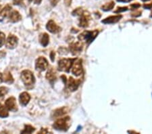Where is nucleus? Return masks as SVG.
<instances>
[{
	"mask_svg": "<svg viewBox=\"0 0 152 134\" xmlns=\"http://www.w3.org/2000/svg\"><path fill=\"white\" fill-rule=\"evenodd\" d=\"M122 18L121 15H116V16H109L107 18H105L102 22V23L104 24H114L118 22Z\"/></svg>",
	"mask_w": 152,
	"mask_h": 134,
	"instance_id": "nucleus-16",
	"label": "nucleus"
},
{
	"mask_svg": "<svg viewBox=\"0 0 152 134\" xmlns=\"http://www.w3.org/2000/svg\"><path fill=\"white\" fill-rule=\"evenodd\" d=\"M5 41H6V36L4 33L0 32V48L4 45Z\"/></svg>",
	"mask_w": 152,
	"mask_h": 134,
	"instance_id": "nucleus-25",
	"label": "nucleus"
},
{
	"mask_svg": "<svg viewBox=\"0 0 152 134\" xmlns=\"http://www.w3.org/2000/svg\"><path fill=\"white\" fill-rule=\"evenodd\" d=\"M12 10V7L10 5H7L4 8L1 10L0 12V21H2L5 18L9 15L10 12Z\"/></svg>",
	"mask_w": 152,
	"mask_h": 134,
	"instance_id": "nucleus-17",
	"label": "nucleus"
},
{
	"mask_svg": "<svg viewBox=\"0 0 152 134\" xmlns=\"http://www.w3.org/2000/svg\"><path fill=\"white\" fill-rule=\"evenodd\" d=\"M21 79L25 86H31L34 85L35 82V79L33 73L28 70H24L21 72Z\"/></svg>",
	"mask_w": 152,
	"mask_h": 134,
	"instance_id": "nucleus-3",
	"label": "nucleus"
},
{
	"mask_svg": "<svg viewBox=\"0 0 152 134\" xmlns=\"http://www.w3.org/2000/svg\"><path fill=\"white\" fill-rule=\"evenodd\" d=\"M91 19V16L89 12L87 11H83L82 14L80 15L79 26L81 27H87L89 26Z\"/></svg>",
	"mask_w": 152,
	"mask_h": 134,
	"instance_id": "nucleus-7",
	"label": "nucleus"
},
{
	"mask_svg": "<svg viewBox=\"0 0 152 134\" xmlns=\"http://www.w3.org/2000/svg\"><path fill=\"white\" fill-rule=\"evenodd\" d=\"M9 115L8 111L6 107L4 106L1 104H0V117L6 118Z\"/></svg>",
	"mask_w": 152,
	"mask_h": 134,
	"instance_id": "nucleus-21",
	"label": "nucleus"
},
{
	"mask_svg": "<svg viewBox=\"0 0 152 134\" xmlns=\"http://www.w3.org/2000/svg\"><path fill=\"white\" fill-rule=\"evenodd\" d=\"M8 89L6 87H0V100L4 98V96L8 94Z\"/></svg>",
	"mask_w": 152,
	"mask_h": 134,
	"instance_id": "nucleus-24",
	"label": "nucleus"
},
{
	"mask_svg": "<svg viewBox=\"0 0 152 134\" xmlns=\"http://www.w3.org/2000/svg\"><path fill=\"white\" fill-rule=\"evenodd\" d=\"M114 1H110L108 3H106L104 4V6H102V9L104 11H110L114 8Z\"/></svg>",
	"mask_w": 152,
	"mask_h": 134,
	"instance_id": "nucleus-22",
	"label": "nucleus"
},
{
	"mask_svg": "<svg viewBox=\"0 0 152 134\" xmlns=\"http://www.w3.org/2000/svg\"><path fill=\"white\" fill-rule=\"evenodd\" d=\"M35 130V128L33 127V126L29 125H26L24 126V130L21 131V133H31L34 132Z\"/></svg>",
	"mask_w": 152,
	"mask_h": 134,
	"instance_id": "nucleus-23",
	"label": "nucleus"
},
{
	"mask_svg": "<svg viewBox=\"0 0 152 134\" xmlns=\"http://www.w3.org/2000/svg\"><path fill=\"white\" fill-rule=\"evenodd\" d=\"M72 59H68V58H64L60 60L58 62V69L60 71L69 72L70 69L73 64Z\"/></svg>",
	"mask_w": 152,
	"mask_h": 134,
	"instance_id": "nucleus-4",
	"label": "nucleus"
},
{
	"mask_svg": "<svg viewBox=\"0 0 152 134\" xmlns=\"http://www.w3.org/2000/svg\"><path fill=\"white\" fill-rule=\"evenodd\" d=\"M151 17H152V13L151 14Z\"/></svg>",
	"mask_w": 152,
	"mask_h": 134,
	"instance_id": "nucleus-39",
	"label": "nucleus"
},
{
	"mask_svg": "<svg viewBox=\"0 0 152 134\" xmlns=\"http://www.w3.org/2000/svg\"><path fill=\"white\" fill-rule=\"evenodd\" d=\"M18 37L14 35L10 34L6 41V46L7 48L10 49V50H13V49L17 47V45H18Z\"/></svg>",
	"mask_w": 152,
	"mask_h": 134,
	"instance_id": "nucleus-6",
	"label": "nucleus"
},
{
	"mask_svg": "<svg viewBox=\"0 0 152 134\" xmlns=\"http://www.w3.org/2000/svg\"><path fill=\"white\" fill-rule=\"evenodd\" d=\"M116 1L119 2H123V3H129V2L133 1V0H116Z\"/></svg>",
	"mask_w": 152,
	"mask_h": 134,
	"instance_id": "nucleus-34",
	"label": "nucleus"
},
{
	"mask_svg": "<svg viewBox=\"0 0 152 134\" xmlns=\"http://www.w3.org/2000/svg\"><path fill=\"white\" fill-rule=\"evenodd\" d=\"M140 6H141V5L139 3H136V4H132L131 6V10H134V9L139 8Z\"/></svg>",
	"mask_w": 152,
	"mask_h": 134,
	"instance_id": "nucleus-28",
	"label": "nucleus"
},
{
	"mask_svg": "<svg viewBox=\"0 0 152 134\" xmlns=\"http://www.w3.org/2000/svg\"><path fill=\"white\" fill-rule=\"evenodd\" d=\"M72 72L75 76H80L83 72V69L82 65V60L80 59H77L75 60L72 65Z\"/></svg>",
	"mask_w": 152,
	"mask_h": 134,
	"instance_id": "nucleus-5",
	"label": "nucleus"
},
{
	"mask_svg": "<svg viewBox=\"0 0 152 134\" xmlns=\"http://www.w3.org/2000/svg\"><path fill=\"white\" fill-rule=\"evenodd\" d=\"M83 12L82 8H77L74 11L72 12V15L73 16H78V15H81L82 13Z\"/></svg>",
	"mask_w": 152,
	"mask_h": 134,
	"instance_id": "nucleus-26",
	"label": "nucleus"
},
{
	"mask_svg": "<svg viewBox=\"0 0 152 134\" xmlns=\"http://www.w3.org/2000/svg\"><path fill=\"white\" fill-rule=\"evenodd\" d=\"M46 78L48 79L49 81H54L56 78V73L54 69L53 68H51L50 70H48L47 74H46Z\"/></svg>",
	"mask_w": 152,
	"mask_h": 134,
	"instance_id": "nucleus-20",
	"label": "nucleus"
},
{
	"mask_svg": "<svg viewBox=\"0 0 152 134\" xmlns=\"http://www.w3.org/2000/svg\"><path fill=\"white\" fill-rule=\"evenodd\" d=\"M50 1L51 4L53 6H56V5H57L58 2L60 1V0H50Z\"/></svg>",
	"mask_w": 152,
	"mask_h": 134,
	"instance_id": "nucleus-29",
	"label": "nucleus"
},
{
	"mask_svg": "<svg viewBox=\"0 0 152 134\" xmlns=\"http://www.w3.org/2000/svg\"><path fill=\"white\" fill-rule=\"evenodd\" d=\"M5 106H6L7 109L10 111L16 112L18 111L16 100L14 97H10L8 99H7L6 101L5 102Z\"/></svg>",
	"mask_w": 152,
	"mask_h": 134,
	"instance_id": "nucleus-8",
	"label": "nucleus"
},
{
	"mask_svg": "<svg viewBox=\"0 0 152 134\" xmlns=\"http://www.w3.org/2000/svg\"><path fill=\"white\" fill-rule=\"evenodd\" d=\"M142 1H149V0H142Z\"/></svg>",
	"mask_w": 152,
	"mask_h": 134,
	"instance_id": "nucleus-38",
	"label": "nucleus"
},
{
	"mask_svg": "<svg viewBox=\"0 0 152 134\" xmlns=\"http://www.w3.org/2000/svg\"><path fill=\"white\" fill-rule=\"evenodd\" d=\"M55 53L53 52H51V53H50V58H51V60L52 62H53L54 61V59H55Z\"/></svg>",
	"mask_w": 152,
	"mask_h": 134,
	"instance_id": "nucleus-30",
	"label": "nucleus"
},
{
	"mask_svg": "<svg viewBox=\"0 0 152 134\" xmlns=\"http://www.w3.org/2000/svg\"><path fill=\"white\" fill-rule=\"evenodd\" d=\"M50 37L47 33H43L40 37V43L43 47H46L49 44Z\"/></svg>",
	"mask_w": 152,
	"mask_h": 134,
	"instance_id": "nucleus-19",
	"label": "nucleus"
},
{
	"mask_svg": "<svg viewBox=\"0 0 152 134\" xmlns=\"http://www.w3.org/2000/svg\"><path fill=\"white\" fill-rule=\"evenodd\" d=\"M3 81V78H2V74L1 72H0V83Z\"/></svg>",
	"mask_w": 152,
	"mask_h": 134,
	"instance_id": "nucleus-36",
	"label": "nucleus"
},
{
	"mask_svg": "<svg viewBox=\"0 0 152 134\" xmlns=\"http://www.w3.org/2000/svg\"><path fill=\"white\" fill-rule=\"evenodd\" d=\"M1 10H2V7H1V6H0V12H1Z\"/></svg>",
	"mask_w": 152,
	"mask_h": 134,
	"instance_id": "nucleus-37",
	"label": "nucleus"
},
{
	"mask_svg": "<svg viewBox=\"0 0 152 134\" xmlns=\"http://www.w3.org/2000/svg\"><path fill=\"white\" fill-rule=\"evenodd\" d=\"M128 10V7H119L116 9V10H115V13H120V12H122L124 11Z\"/></svg>",
	"mask_w": 152,
	"mask_h": 134,
	"instance_id": "nucleus-27",
	"label": "nucleus"
},
{
	"mask_svg": "<svg viewBox=\"0 0 152 134\" xmlns=\"http://www.w3.org/2000/svg\"><path fill=\"white\" fill-rule=\"evenodd\" d=\"M48 131L46 129H41V130L39 131V133H47Z\"/></svg>",
	"mask_w": 152,
	"mask_h": 134,
	"instance_id": "nucleus-33",
	"label": "nucleus"
},
{
	"mask_svg": "<svg viewBox=\"0 0 152 134\" xmlns=\"http://www.w3.org/2000/svg\"><path fill=\"white\" fill-rule=\"evenodd\" d=\"M68 112H69V108L68 107H62L60 108L56 109V111H53V116L54 117H60V116H62L65 115L66 114H67Z\"/></svg>",
	"mask_w": 152,
	"mask_h": 134,
	"instance_id": "nucleus-15",
	"label": "nucleus"
},
{
	"mask_svg": "<svg viewBox=\"0 0 152 134\" xmlns=\"http://www.w3.org/2000/svg\"><path fill=\"white\" fill-rule=\"evenodd\" d=\"M98 31H85L78 35V40L81 41H85L88 43L92 42L98 35Z\"/></svg>",
	"mask_w": 152,
	"mask_h": 134,
	"instance_id": "nucleus-2",
	"label": "nucleus"
},
{
	"mask_svg": "<svg viewBox=\"0 0 152 134\" xmlns=\"http://www.w3.org/2000/svg\"><path fill=\"white\" fill-rule=\"evenodd\" d=\"M141 12H134V13H133V14H132V16H139L141 15Z\"/></svg>",
	"mask_w": 152,
	"mask_h": 134,
	"instance_id": "nucleus-32",
	"label": "nucleus"
},
{
	"mask_svg": "<svg viewBox=\"0 0 152 134\" xmlns=\"http://www.w3.org/2000/svg\"><path fill=\"white\" fill-rule=\"evenodd\" d=\"M80 79H75L72 77H70L68 82V87L71 92H75L78 89V86L80 85Z\"/></svg>",
	"mask_w": 152,
	"mask_h": 134,
	"instance_id": "nucleus-12",
	"label": "nucleus"
},
{
	"mask_svg": "<svg viewBox=\"0 0 152 134\" xmlns=\"http://www.w3.org/2000/svg\"><path fill=\"white\" fill-rule=\"evenodd\" d=\"M70 125V119L69 116L60 118L56 121L53 127L56 130L58 131H67Z\"/></svg>",
	"mask_w": 152,
	"mask_h": 134,
	"instance_id": "nucleus-1",
	"label": "nucleus"
},
{
	"mask_svg": "<svg viewBox=\"0 0 152 134\" xmlns=\"http://www.w3.org/2000/svg\"><path fill=\"white\" fill-rule=\"evenodd\" d=\"M35 67L37 70H45L48 67V62L47 59L44 57H39L37 60H36Z\"/></svg>",
	"mask_w": 152,
	"mask_h": 134,
	"instance_id": "nucleus-9",
	"label": "nucleus"
},
{
	"mask_svg": "<svg viewBox=\"0 0 152 134\" xmlns=\"http://www.w3.org/2000/svg\"><path fill=\"white\" fill-rule=\"evenodd\" d=\"M46 28L51 33H58L61 31V28L53 20H50L48 22Z\"/></svg>",
	"mask_w": 152,
	"mask_h": 134,
	"instance_id": "nucleus-11",
	"label": "nucleus"
},
{
	"mask_svg": "<svg viewBox=\"0 0 152 134\" xmlns=\"http://www.w3.org/2000/svg\"><path fill=\"white\" fill-rule=\"evenodd\" d=\"M83 48V44L81 41H77V42H75L71 43L69 46L70 51L73 55L78 54L80 52H81Z\"/></svg>",
	"mask_w": 152,
	"mask_h": 134,
	"instance_id": "nucleus-10",
	"label": "nucleus"
},
{
	"mask_svg": "<svg viewBox=\"0 0 152 134\" xmlns=\"http://www.w3.org/2000/svg\"><path fill=\"white\" fill-rule=\"evenodd\" d=\"M2 78H3V81L8 83H12L14 82V78L9 71H5L2 75Z\"/></svg>",
	"mask_w": 152,
	"mask_h": 134,
	"instance_id": "nucleus-18",
	"label": "nucleus"
},
{
	"mask_svg": "<svg viewBox=\"0 0 152 134\" xmlns=\"http://www.w3.org/2000/svg\"><path fill=\"white\" fill-rule=\"evenodd\" d=\"M8 17L10 21L12 22V23H17V22H19L22 19L20 14L16 10H11V12H10Z\"/></svg>",
	"mask_w": 152,
	"mask_h": 134,
	"instance_id": "nucleus-13",
	"label": "nucleus"
},
{
	"mask_svg": "<svg viewBox=\"0 0 152 134\" xmlns=\"http://www.w3.org/2000/svg\"><path fill=\"white\" fill-rule=\"evenodd\" d=\"M22 3L21 0H14V4L16 5H19L20 4Z\"/></svg>",
	"mask_w": 152,
	"mask_h": 134,
	"instance_id": "nucleus-35",
	"label": "nucleus"
},
{
	"mask_svg": "<svg viewBox=\"0 0 152 134\" xmlns=\"http://www.w3.org/2000/svg\"><path fill=\"white\" fill-rule=\"evenodd\" d=\"M29 1H31V2H33V3L35 4H39L41 3L42 0H29Z\"/></svg>",
	"mask_w": 152,
	"mask_h": 134,
	"instance_id": "nucleus-31",
	"label": "nucleus"
},
{
	"mask_svg": "<svg viewBox=\"0 0 152 134\" xmlns=\"http://www.w3.org/2000/svg\"><path fill=\"white\" fill-rule=\"evenodd\" d=\"M30 100H31V96L27 92H23V93L20 94L19 100L21 105H23L24 106H26L28 104Z\"/></svg>",
	"mask_w": 152,
	"mask_h": 134,
	"instance_id": "nucleus-14",
	"label": "nucleus"
}]
</instances>
